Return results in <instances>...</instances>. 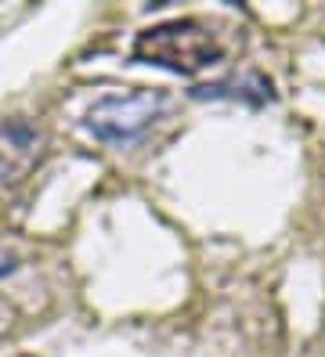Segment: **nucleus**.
Here are the masks:
<instances>
[{
    "instance_id": "f257e3e1",
    "label": "nucleus",
    "mask_w": 325,
    "mask_h": 357,
    "mask_svg": "<svg viewBox=\"0 0 325 357\" xmlns=\"http://www.w3.org/2000/svg\"><path fill=\"white\" fill-rule=\"evenodd\" d=\"M221 44L217 36L195 22V18H173V22L163 26H152L145 33H138L134 40V58L148 61V66H159L170 73H181V76H195L210 69L213 61H221Z\"/></svg>"
},
{
    "instance_id": "f03ea898",
    "label": "nucleus",
    "mask_w": 325,
    "mask_h": 357,
    "mask_svg": "<svg viewBox=\"0 0 325 357\" xmlns=\"http://www.w3.org/2000/svg\"><path fill=\"white\" fill-rule=\"evenodd\" d=\"M166 112V94L159 91H127L105 94L87 109V130L105 144H130L138 141L152 123Z\"/></svg>"
},
{
    "instance_id": "7ed1b4c3",
    "label": "nucleus",
    "mask_w": 325,
    "mask_h": 357,
    "mask_svg": "<svg viewBox=\"0 0 325 357\" xmlns=\"http://www.w3.org/2000/svg\"><path fill=\"white\" fill-rule=\"evenodd\" d=\"M43 155V134L26 119L0 127V184L22 181Z\"/></svg>"
},
{
    "instance_id": "20e7f679",
    "label": "nucleus",
    "mask_w": 325,
    "mask_h": 357,
    "mask_svg": "<svg viewBox=\"0 0 325 357\" xmlns=\"http://www.w3.org/2000/svg\"><path fill=\"white\" fill-rule=\"evenodd\" d=\"M195 98H235V101H250V105H264L271 98V83L257 73L235 76V79H221L210 83V87H199Z\"/></svg>"
},
{
    "instance_id": "39448f33",
    "label": "nucleus",
    "mask_w": 325,
    "mask_h": 357,
    "mask_svg": "<svg viewBox=\"0 0 325 357\" xmlns=\"http://www.w3.org/2000/svg\"><path fill=\"white\" fill-rule=\"evenodd\" d=\"M15 264H11V257L4 253V249H0V275H8V271H11Z\"/></svg>"
}]
</instances>
